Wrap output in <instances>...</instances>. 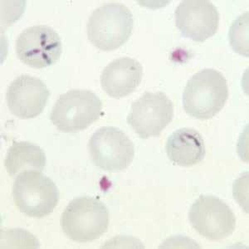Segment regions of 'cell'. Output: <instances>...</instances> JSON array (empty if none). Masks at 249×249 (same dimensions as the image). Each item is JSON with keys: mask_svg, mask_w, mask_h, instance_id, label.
Listing matches in <instances>:
<instances>
[{"mask_svg": "<svg viewBox=\"0 0 249 249\" xmlns=\"http://www.w3.org/2000/svg\"><path fill=\"white\" fill-rule=\"evenodd\" d=\"M110 214L97 198L83 196L72 199L61 217V227L68 238L85 244L99 238L107 231Z\"/></svg>", "mask_w": 249, "mask_h": 249, "instance_id": "cell-3", "label": "cell"}, {"mask_svg": "<svg viewBox=\"0 0 249 249\" xmlns=\"http://www.w3.org/2000/svg\"><path fill=\"white\" fill-rule=\"evenodd\" d=\"M102 102L89 90L72 89L62 94L50 115L52 123L62 132L75 133L99 119Z\"/></svg>", "mask_w": 249, "mask_h": 249, "instance_id": "cell-5", "label": "cell"}, {"mask_svg": "<svg viewBox=\"0 0 249 249\" xmlns=\"http://www.w3.org/2000/svg\"><path fill=\"white\" fill-rule=\"evenodd\" d=\"M249 12L235 20L229 33L230 44L235 53L249 57Z\"/></svg>", "mask_w": 249, "mask_h": 249, "instance_id": "cell-15", "label": "cell"}, {"mask_svg": "<svg viewBox=\"0 0 249 249\" xmlns=\"http://www.w3.org/2000/svg\"><path fill=\"white\" fill-rule=\"evenodd\" d=\"M50 96L45 83L37 77L23 74L12 82L6 92V102L13 115L32 119L43 112Z\"/></svg>", "mask_w": 249, "mask_h": 249, "instance_id": "cell-11", "label": "cell"}, {"mask_svg": "<svg viewBox=\"0 0 249 249\" xmlns=\"http://www.w3.org/2000/svg\"><path fill=\"white\" fill-rule=\"evenodd\" d=\"M174 116V104L164 92L146 91L131 105L126 122L142 139L159 136Z\"/></svg>", "mask_w": 249, "mask_h": 249, "instance_id": "cell-7", "label": "cell"}, {"mask_svg": "<svg viewBox=\"0 0 249 249\" xmlns=\"http://www.w3.org/2000/svg\"><path fill=\"white\" fill-rule=\"evenodd\" d=\"M165 150L170 160L182 167L200 163L206 155L203 137L193 128H180L174 131L168 138Z\"/></svg>", "mask_w": 249, "mask_h": 249, "instance_id": "cell-13", "label": "cell"}, {"mask_svg": "<svg viewBox=\"0 0 249 249\" xmlns=\"http://www.w3.org/2000/svg\"><path fill=\"white\" fill-rule=\"evenodd\" d=\"M13 198L20 212L32 218H42L56 208L59 192L48 176L38 170H28L15 178Z\"/></svg>", "mask_w": 249, "mask_h": 249, "instance_id": "cell-4", "label": "cell"}, {"mask_svg": "<svg viewBox=\"0 0 249 249\" xmlns=\"http://www.w3.org/2000/svg\"><path fill=\"white\" fill-rule=\"evenodd\" d=\"M189 220L193 228L211 241L230 237L236 228V217L228 204L218 197L199 196L192 204Z\"/></svg>", "mask_w": 249, "mask_h": 249, "instance_id": "cell-8", "label": "cell"}, {"mask_svg": "<svg viewBox=\"0 0 249 249\" xmlns=\"http://www.w3.org/2000/svg\"><path fill=\"white\" fill-rule=\"evenodd\" d=\"M229 98L227 80L220 71L205 68L195 74L183 93V107L189 116L210 120L224 108Z\"/></svg>", "mask_w": 249, "mask_h": 249, "instance_id": "cell-1", "label": "cell"}, {"mask_svg": "<svg viewBox=\"0 0 249 249\" xmlns=\"http://www.w3.org/2000/svg\"><path fill=\"white\" fill-rule=\"evenodd\" d=\"M15 50L18 58L31 68H48L62 55V41L51 27L34 25L24 29L18 37Z\"/></svg>", "mask_w": 249, "mask_h": 249, "instance_id": "cell-9", "label": "cell"}, {"mask_svg": "<svg viewBox=\"0 0 249 249\" xmlns=\"http://www.w3.org/2000/svg\"><path fill=\"white\" fill-rule=\"evenodd\" d=\"M7 172L15 176L24 170L42 171L46 165V156L39 146L28 142H13L4 160Z\"/></svg>", "mask_w": 249, "mask_h": 249, "instance_id": "cell-14", "label": "cell"}, {"mask_svg": "<svg viewBox=\"0 0 249 249\" xmlns=\"http://www.w3.org/2000/svg\"><path fill=\"white\" fill-rule=\"evenodd\" d=\"M175 18L182 36L198 43H203L218 31L219 14L208 0L182 1L176 8Z\"/></svg>", "mask_w": 249, "mask_h": 249, "instance_id": "cell-10", "label": "cell"}, {"mask_svg": "<svg viewBox=\"0 0 249 249\" xmlns=\"http://www.w3.org/2000/svg\"><path fill=\"white\" fill-rule=\"evenodd\" d=\"M133 27V15L126 6L106 3L95 9L88 18V39L102 51H113L127 42Z\"/></svg>", "mask_w": 249, "mask_h": 249, "instance_id": "cell-2", "label": "cell"}, {"mask_svg": "<svg viewBox=\"0 0 249 249\" xmlns=\"http://www.w3.org/2000/svg\"><path fill=\"white\" fill-rule=\"evenodd\" d=\"M88 149L93 164L108 172L125 170L135 156L133 142L124 131L114 126H103L95 131Z\"/></svg>", "mask_w": 249, "mask_h": 249, "instance_id": "cell-6", "label": "cell"}, {"mask_svg": "<svg viewBox=\"0 0 249 249\" xmlns=\"http://www.w3.org/2000/svg\"><path fill=\"white\" fill-rule=\"evenodd\" d=\"M143 77V67L137 60L129 57L116 58L102 71L101 85L106 93L120 99L132 93Z\"/></svg>", "mask_w": 249, "mask_h": 249, "instance_id": "cell-12", "label": "cell"}]
</instances>
